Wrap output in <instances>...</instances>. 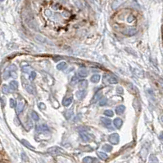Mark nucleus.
<instances>
[{"mask_svg": "<svg viewBox=\"0 0 163 163\" xmlns=\"http://www.w3.org/2000/svg\"><path fill=\"white\" fill-rule=\"evenodd\" d=\"M99 80H100V75L98 74H94L91 77V82L93 83H97L99 82Z\"/></svg>", "mask_w": 163, "mask_h": 163, "instance_id": "17", "label": "nucleus"}, {"mask_svg": "<svg viewBox=\"0 0 163 163\" xmlns=\"http://www.w3.org/2000/svg\"><path fill=\"white\" fill-rule=\"evenodd\" d=\"M66 63L65 62H61V63H59L58 65H57V69H58V70H64L66 68Z\"/></svg>", "mask_w": 163, "mask_h": 163, "instance_id": "16", "label": "nucleus"}, {"mask_svg": "<svg viewBox=\"0 0 163 163\" xmlns=\"http://www.w3.org/2000/svg\"><path fill=\"white\" fill-rule=\"evenodd\" d=\"M10 77H11V69H10V68H7L4 70V73L3 74V78L4 80H7Z\"/></svg>", "mask_w": 163, "mask_h": 163, "instance_id": "6", "label": "nucleus"}, {"mask_svg": "<svg viewBox=\"0 0 163 163\" xmlns=\"http://www.w3.org/2000/svg\"><path fill=\"white\" fill-rule=\"evenodd\" d=\"M107 103V100L106 98H103L99 100V105L100 106H104Z\"/></svg>", "mask_w": 163, "mask_h": 163, "instance_id": "29", "label": "nucleus"}, {"mask_svg": "<svg viewBox=\"0 0 163 163\" xmlns=\"http://www.w3.org/2000/svg\"><path fill=\"white\" fill-rule=\"evenodd\" d=\"M87 86H88V82H87L86 80L81 81V82H80V83H79V89H80V90H85V88L87 87Z\"/></svg>", "mask_w": 163, "mask_h": 163, "instance_id": "8", "label": "nucleus"}, {"mask_svg": "<svg viewBox=\"0 0 163 163\" xmlns=\"http://www.w3.org/2000/svg\"><path fill=\"white\" fill-rule=\"evenodd\" d=\"M109 82L111 84H116L118 82V79L115 76H111L109 78Z\"/></svg>", "mask_w": 163, "mask_h": 163, "instance_id": "24", "label": "nucleus"}, {"mask_svg": "<svg viewBox=\"0 0 163 163\" xmlns=\"http://www.w3.org/2000/svg\"><path fill=\"white\" fill-rule=\"evenodd\" d=\"M85 95H86V92H85V90H80V91L76 93V96L78 99L80 100H81V99H83V98L85 97Z\"/></svg>", "mask_w": 163, "mask_h": 163, "instance_id": "13", "label": "nucleus"}, {"mask_svg": "<svg viewBox=\"0 0 163 163\" xmlns=\"http://www.w3.org/2000/svg\"><path fill=\"white\" fill-rule=\"evenodd\" d=\"M78 81H79L78 78H77L76 76H74V77H72V81H71V84L72 85L76 84V83L78 82Z\"/></svg>", "mask_w": 163, "mask_h": 163, "instance_id": "30", "label": "nucleus"}, {"mask_svg": "<svg viewBox=\"0 0 163 163\" xmlns=\"http://www.w3.org/2000/svg\"><path fill=\"white\" fill-rule=\"evenodd\" d=\"M159 139H161V141H162L163 142V132H162V133L160 134V136H159Z\"/></svg>", "mask_w": 163, "mask_h": 163, "instance_id": "39", "label": "nucleus"}, {"mask_svg": "<svg viewBox=\"0 0 163 163\" xmlns=\"http://www.w3.org/2000/svg\"><path fill=\"white\" fill-rule=\"evenodd\" d=\"M78 74L79 76L81 77V78H85V77H87V75H88V71H87L85 69H81L79 70Z\"/></svg>", "mask_w": 163, "mask_h": 163, "instance_id": "10", "label": "nucleus"}, {"mask_svg": "<svg viewBox=\"0 0 163 163\" xmlns=\"http://www.w3.org/2000/svg\"><path fill=\"white\" fill-rule=\"evenodd\" d=\"M21 156H22L23 162H28V158H27V156H26L25 153H21Z\"/></svg>", "mask_w": 163, "mask_h": 163, "instance_id": "35", "label": "nucleus"}, {"mask_svg": "<svg viewBox=\"0 0 163 163\" xmlns=\"http://www.w3.org/2000/svg\"><path fill=\"white\" fill-rule=\"evenodd\" d=\"M25 104H26L25 100H21V101H20L19 103L17 104V113H21L23 111L24 107H25Z\"/></svg>", "mask_w": 163, "mask_h": 163, "instance_id": "4", "label": "nucleus"}, {"mask_svg": "<svg viewBox=\"0 0 163 163\" xmlns=\"http://www.w3.org/2000/svg\"><path fill=\"white\" fill-rule=\"evenodd\" d=\"M117 91L118 93H120V94H123V92H124L121 86H118L117 88Z\"/></svg>", "mask_w": 163, "mask_h": 163, "instance_id": "37", "label": "nucleus"}, {"mask_svg": "<svg viewBox=\"0 0 163 163\" xmlns=\"http://www.w3.org/2000/svg\"><path fill=\"white\" fill-rule=\"evenodd\" d=\"M35 77H36V73H35L34 71L30 72V79L31 81H33V80L35 78Z\"/></svg>", "mask_w": 163, "mask_h": 163, "instance_id": "33", "label": "nucleus"}, {"mask_svg": "<svg viewBox=\"0 0 163 163\" xmlns=\"http://www.w3.org/2000/svg\"><path fill=\"white\" fill-rule=\"evenodd\" d=\"M161 120H162V122H163V115H162V117H161Z\"/></svg>", "mask_w": 163, "mask_h": 163, "instance_id": "41", "label": "nucleus"}, {"mask_svg": "<svg viewBox=\"0 0 163 163\" xmlns=\"http://www.w3.org/2000/svg\"><path fill=\"white\" fill-rule=\"evenodd\" d=\"M101 96H102V93H101V91H98V92L94 95V96L93 97L92 103H96Z\"/></svg>", "mask_w": 163, "mask_h": 163, "instance_id": "11", "label": "nucleus"}, {"mask_svg": "<svg viewBox=\"0 0 163 163\" xmlns=\"http://www.w3.org/2000/svg\"><path fill=\"white\" fill-rule=\"evenodd\" d=\"M72 110H68L66 113V117L67 119H69L70 117H72Z\"/></svg>", "mask_w": 163, "mask_h": 163, "instance_id": "34", "label": "nucleus"}, {"mask_svg": "<svg viewBox=\"0 0 163 163\" xmlns=\"http://www.w3.org/2000/svg\"><path fill=\"white\" fill-rule=\"evenodd\" d=\"M135 33H136V29H127L124 31L125 34H127V35H134Z\"/></svg>", "mask_w": 163, "mask_h": 163, "instance_id": "20", "label": "nucleus"}, {"mask_svg": "<svg viewBox=\"0 0 163 163\" xmlns=\"http://www.w3.org/2000/svg\"><path fill=\"white\" fill-rule=\"evenodd\" d=\"M4 99H5L4 97H3L2 99H1V101H2V104H3V106H4V104H5V103H4Z\"/></svg>", "mask_w": 163, "mask_h": 163, "instance_id": "40", "label": "nucleus"}, {"mask_svg": "<svg viewBox=\"0 0 163 163\" xmlns=\"http://www.w3.org/2000/svg\"><path fill=\"white\" fill-rule=\"evenodd\" d=\"M125 107L124 105H119L116 109V112H117V114H121L125 112Z\"/></svg>", "mask_w": 163, "mask_h": 163, "instance_id": "12", "label": "nucleus"}, {"mask_svg": "<svg viewBox=\"0 0 163 163\" xmlns=\"http://www.w3.org/2000/svg\"><path fill=\"white\" fill-rule=\"evenodd\" d=\"M113 124H114V126H116V128H121V125H122V120L121 119V118H116L115 120H114V122H113Z\"/></svg>", "mask_w": 163, "mask_h": 163, "instance_id": "7", "label": "nucleus"}, {"mask_svg": "<svg viewBox=\"0 0 163 163\" xmlns=\"http://www.w3.org/2000/svg\"><path fill=\"white\" fill-rule=\"evenodd\" d=\"M72 98H67V99H66L65 100L63 101V104L65 105V106H69L70 104H72Z\"/></svg>", "mask_w": 163, "mask_h": 163, "instance_id": "26", "label": "nucleus"}, {"mask_svg": "<svg viewBox=\"0 0 163 163\" xmlns=\"http://www.w3.org/2000/svg\"><path fill=\"white\" fill-rule=\"evenodd\" d=\"M103 149L107 152H111L112 150V147H111L110 144H105L104 146L103 147Z\"/></svg>", "mask_w": 163, "mask_h": 163, "instance_id": "27", "label": "nucleus"}, {"mask_svg": "<svg viewBox=\"0 0 163 163\" xmlns=\"http://www.w3.org/2000/svg\"><path fill=\"white\" fill-rule=\"evenodd\" d=\"M98 155L102 160H106V159H107V157H108V156H107L106 153H103V152H98Z\"/></svg>", "mask_w": 163, "mask_h": 163, "instance_id": "23", "label": "nucleus"}, {"mask_svg": "<svg viewBox=\"0 0 163 163\" xmlns=\"http://www.w3.org/2000/svg\"><path fill=\"white\" fill-rule=\"evenodd\" d=\"M119 140H120V137H119V135L117 133H114L109 136V141L112 144H117L119 143Z\"/></svg>", "mask_w": 163, "mask_h": 163, "instance_id": "1", "label": "nucleus"}, {"mask_svg": "<svg viewBox=\"0 0 163 163\" xmlns=\"http://www.w3.org/2000/svg\"><path fill=\"white\" fill-rule=\"evenodd\" d=\"M104 115L107 116V117H112V116L114 115V113L112 112V110H110V109H108V110H105Z\"/></svg>", "mask_w": 163, "mask_h": 163, "instance_id": "28", "label": "nucleus"}, {"mask_svg": "<svg viewBox=\"0 0 163 163\" xmlns=\"http://www.w3.org/2000/svg\"><path fill=\"white\" fill-rule=\"evenodd\" d=\"M22 71L24 73H29L30 72V68L28 66H23L22 67Z\"/></svg>", "mask_w": 163, "mask_h": 163, "instance_id": "36", "label": "nucleus"}, {"mask_svg": "<svg viewBox=\"0 0 163 163\" xmlns=\"http://www.w3.org/2000/svg\"><path fill=\"white\" fill-rule=\"evenodd\" d=\"M101 122L104 124L105 126H110L111 124V121L109 118H105V117H101Z\"/></svg>", "mask_w": 163, "mask_h": 163, "instance_id": "14", "label": "nucleus"}, {"mask_svg": "<svg viewBox=\"0 0 163 163\" xmlns=\"http://www.w3.org/2000/svg\"><path fill=\"white\" fill-rule=\"evenodd\" d=\"M25 86V88H26V91H28L30 94H33V93H34V88H33V86H31V85L26 84L25 86Z\"/></svg>", "mask_w": 163, "mask_h": 163, "instance_id": "19", "label": "nucleus"}, {"mask_svg": "<svg viewBox=\"0 0 163 163\" xmlns=\"http://www.w3.org/2000/svg\"><path fill=\"white\" fill-rule=\"evenodd\" d=\"M39 109H46L45 104H44V103H39Z\"/></svg>", "mask_w": 163, "mask_h": 163, "instance_id": "38", "label": "nucleus"}, {"mask_svg": "<svg viewBox=\"0 0 163 163\" xmlns=\"http://www.w3.org/2000/svg\"><path fill=\"white\" fill-rule=\"evenodd\" d=\"M61 151L62 150L59 149L58 147H52V148H49L48 149V153H49L50 154H52V155H58L60 153H61Z\"/></svg>", "mask_w": 163, "mask_h": 163, "instance_id": "2", "label": "nucleus"}, {"mask_svg": "<svg viewBox=\"0 0 163 163\" xmlns=\"http://www.w3.org/2000/svg\"><path fill=\"white\" fill-rule=\"evenodd\" d=\"M0 1H1V2H3V1H4V0H0Z\"/></svg>", "mask_w": 163, "mask_h": 163, "instance_id": "42", "label": "nucleus"}, {"mask_svg": "<svg viewBox=\"0 0 163 163\" xmlns=\"http://www.w3.org/2000/svg\"><path fill=\"white\" fill-rule=\"evenodd\" d=\"M36 130L38 132H48L49 131V129L47 125H37L36 126Z\"/></svg>", "mask_w": 163, "mask_h": 163, "instance_id": "3", "label": "nucleus"}, {"mask_svg": "<svg viewBox=\"0 0 163 163\" xmlns=\"http://www.w3.org/2000/svg\"><path fill=\"white\" fill-rule=\"evenodd\" d=\"M10 106L12 108H14L17 106V103H16V100L14 99H10Z\"/></svg>", "mask_w": 163, "mask_h": 163, "instance_id": "32", "label": "nucleus"}, {"mask_svg": "<svg viewBox=\"0 0 163 163\" xmlns=\"http://www.w3.org/2000/svg\"><path fill=\"white\" fill-rule=\"evenodd\" d=\"M121 3H122V0H115V1L112 3V7H113L114 9H116V8L120 6Z\"/></svg>", "mask_w": 163, "mask_h": 163, "instance_id": "21", "label": "nucleus"}, {"mask_svg": "<svg viewBox=\"0 0 163 163\" xmlns=\"http://www.w3.org/2000/svg\"><path fill=\"white\" fill-rule=\"evenodd\" d=\"M10 87H9V86H7V85H3V86H2V91H3V93H4V94H7V93H9L10 92Z\"/></svg>", "mask_w": 163, "mask_h": 163, "instance_id": "18", "label": "nucleus"}, {"mask_svg": "<svg viewBox=\"0 0 163 163\" xmlns=\"http://www.w3.org/2000/svg\"><path fill=\"white\" fill-rule=\"evenodd\" d=\"M149 162H158V160L157 159L156 156L151 155L150 158H149Z\"/></svg>", "mask_w": 163, "mask_h": 163, "instance_id": "31", "label": "nucleus"}, {"mask_svg": "<svg viewBox=\"0 0 163 163\" xmlns=\"http://www.w3.org/2000/svg\"><path fill=\"white\" fill-rule=\"evenodd\" d=\"M31 117H32V119L34 121H38L39 119V115H38V113L35 111H32L31 112Z\"/></svg>", "mask_w": 163, "mask_h": 163, "instance_id": "22", "label": "nucleus"}, {"mask_svg": "<svg viewBox=\"0 0 163 163\" xmlns=\"http://www.w3.org/2000/svg\"><path fill=\"white\" fill-rule=\"evenodd\" d=\"M21 143H23V144H24L26 147H27V148H29V149H33V150L34 149V148L33 146H31V145L30 144V143H29V142H27V141L25 140V139H22V140H21Z\"/></svg>", "mask_w": 163, "mask_h": 163, "instance_id": "25", "label": "nucleus"}, {"mask_svg": "<svg viewBox=\"0 0 163 163\" xmlns=\"http://www.w3.org/2000/svg\"><path fill=\"white\" fill-rule=\"evenodd\" d=\"M83 162L86 163H90V162H98V160H97V159L93 158V157H91V156H86V157L84 158Z\"/></svg>", "mask_w": 163, "mask_h": 163, "instance_id": "15", "label": "nucleus"}, {"mask_svg": "<svg viewBox=\"0 0 163 163\" xmlns=\"http://www.w3.org/2000/svg\"><path fill=\"white\" fill-rule=\"evenodd\" d=\"M80 137H81V139L84 141V142H89L90 140V136L86 134V133H80Z\"/></svg>", "mask_w": 163, "mask_h": 163, "instance_id": "9", "label": "nucleus"}, {"mask_svg": "<svg viewBox=\"0 0 163 163\" xmlns=\"http://www.w3.org/2000/svg\"><path fill=\"white\" fill-rule=\"evenodd\" d=\"M9 87L12 91H17L18 89V82L17 81H12L9 84Z\"/></svg>", "mask_w": 163, "mask_h": 163, "instance_id": "5", "label": "nucleus"}]
</instances>
